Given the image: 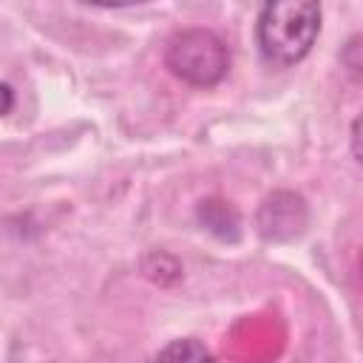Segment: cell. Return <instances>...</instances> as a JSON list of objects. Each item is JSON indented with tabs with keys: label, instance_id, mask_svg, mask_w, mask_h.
Wrapping results in <instances>:
<instances>
[{
	"label": "cell",
	"instance_id": "cell-1",
	"mask_svg": "<svg viewBox=\"0 0 363 363\" xmlns=\"http://www.w3.org/2000/svg\"><path fill=\"white\" fill-rule=\"evenodd\" d=\"M320 34V0H261L255 37L275 68L298 65Z\"/></svg>",
	"mask_w": 363,
	"mask_h": 363
},
{
	"label": "cell",
	"instance_id": "cell-2",
	"mask_svg": "<svg viewBox=\"0 0 363 363\" xmlns=\"http://www.w3.org/2000/svg\"><path fill=\"white\" fill-rule=\"evenodd\" d=\"M164 65L173 77L193 88L218 85L230 68V51L224 40L210 28H184L167 40Z\"/></svg>",
	"mask_w": 363,
	"mask_h": 363
},
{
	"label": "cell",
	"instance_id": "cell-3",
	"mask_svg": "<svg viewBox=\"0 0 363 363\" xmlns=\"http://www.w3.org/2000/svg\"><path fill=\"white\" fill-rule=\"evenodd\" d=\"M156 357L162 360H207L210 352L199 340H173L167 349H162Z\"/></svg>",
	"mask_w": 363,
	"mask_h": 363
},
{
	"label": "cell",
	"instance_id": "cell-4",
	"mask_svg": "<svg viewBox=\"0 0 363 363\" xmlns=\"http://www.w3.org/2000/svg\"><path fill=\"white\" fill-rule=\"evenodd\" d=\"M11 108H14V91L6 82H0V116H6Z\"/></svg>",
	"mask_w": 363,
	"mask_h": 363
},
{
	"label": "cell",
	"instance_id": "cell-5",
	"mask_svg": "<svg viewBox=\"0 0 363 363\" xmlns=\"http://www.w3.org/2000/svg\"><path fill=\"white\" fill-rule=\"evenodd\" d=\"M91 6H102V9H125V6H142L147 0H85Z\"/></svg>",
	"mask_w": 363,
	"mask_h": 363
}]
</instances>
